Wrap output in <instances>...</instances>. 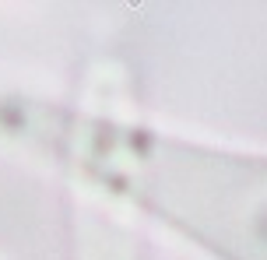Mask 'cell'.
<instances>
[{
    "instance_id": "1",
    "label": "cell",
    "mask_w": 267,
    "mask_h": 260,
    "mask_svg": "<svg viewBox=\"0 0 267 260\" xmlns=\"http://www.w3.org/2000/svg\"><path fill=\"white\" fill-rule=\"evenodd\" d=\"M32 134L218 257L267 260V158L204 152L60 113H39Z\"/></svg>"
}]
</instances>
